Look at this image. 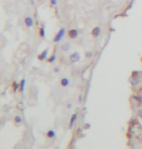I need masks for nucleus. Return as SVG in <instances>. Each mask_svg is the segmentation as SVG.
Returning <instances> with one entry per match:
<instances>
[{
    "mask_svg": "<svg viewBox=\"0 0 142 149\" xmlns=\"http://www.w3.org/2000/svg\"><path fill=\"white\" fill-rule=\"evenodd\" d=\"M65 32H66V30H65V27H61L60 30H59V32L56 33V35L55 36V38H54V43H60L62 39H63V37H64V35H65Z\"/></svg>",
    "mask_w": 142,
    "mask_h": 149,
    "instance_id": "1",
    "label": "nucleus"
},
{
    "mask_svg": "<svg viewBox=\"0 0 142 149\" xmlns=\"http://www.w3.org/2000/svg\"><path fill=\"white\" fill-rule=\"evenodd\" d=\"M69 59H70V61L72 62V63H76V62L80 61V59H81L80 53H79L78 51H74L73 53H71V54H70Z\"/></svg>",
    "mask_w": 142,
    "mask_h": 149,
    "instance_id": "2",
    "label": "nucleus"
},
{
    "mask_svg": "<svg viewBox=\"0 0 142 149\" xmlns=\"http://www.w3.org/2000/svg\"><path fill=\"white\" fill-rule=\"evenodd\" d=\"M33 23H34V20L31 18V17H26L25 19H24V24L27 26V27H32V25H33Z\"/></svg>",
    "mask_w": 142,
    "mask_h": 149,
    "instance_id": "3",
    "label": "nucleus"
},
{
    "mask_svg": "<svg viewBox=\"0 0 142 149\" xmlns=\"http://www.w3.org/2000/svg\"><path fill=\"white\" fill-rule=\"evenodd\" d=\"M68 36L71 39H75L78 36V30L77 29H70L69 32H68Z\"/></svg>",
    "mask_w": 142,
    "mask_h": 149,
    "instance_id": "4",
    "label": "nucleus"
},
{
    "mask_svg": "<svg viewBox=\"0 0 142 149\" xmlns=\"http://www.w3.org/2000/svg\"><path fill=\"white\" fill-rule=\"evenodd\" d=\"M47 54H48V49L44 50L43 51L41 52V54H39V55H38V59H39V60H41V61L45 60V59L47 58Z\"/></svg>",
    "mask_w": 142,
    "mask_h": 149,
    "instance_id": "5",
    "label": "nucleus"
},
{
    "mask_svg": "<svg viewBox=\"0 0 142 149\" xmlns=\"http://www.w3.org/2000/svg\"><path fill=\"white\" fill-rule=\"evenodd\" d=\"M100 32H101L100 27L96 26V27H94V28L93 29V31H92V35H93V37H98V36H99V34H100Z\"/></svg>",
    "mask_w": 142,
    "mask_h": 149,
    "instance_id": "6",
    "label": "nucleus"
},
{
    "mask_svg": "<svg viewBox=\"0 0 142 149\" xmlns=\"http://www.w3.org/2000/svg\"><path fill=\"white\" fill-rule=\"evenodd\" d=\"M77 113H74L72 116H71V118H70V122H69V128H72L73 126H74V123H75V121H76V119H77Z\"/></svg>",
    "mask_w": 142,
    "mask_h": 149,
    "instance_id": "7",
    "label": "nucleus"
},
{
    "mask_svg": "<svg viewBox=\"0 0 142 149\" xmlns=\"http://www.w3.org/2000/svg\"><path fill=\"white\" fill-rule=\"evenodd\" d=\"M70 48H71V46H70V44H68V43H65L64 45H62V46H61L62 51H65V52H67L68 50H70Z\"/></svg>",
    "mask_w": 142,
    "mask_h": 149,
    "instance_id": "8",
    "label": "nucleus"
},
{
    "mask_svg": "<svg viewBox=\"0 0 142 149\" xmlns=\"http://www.w3.org/2000/svg\"><path fill=\"white\" fill-rule=\"evenodd\" d=\"M60 84H61V86H63V87L68 86V85H69V79H68L67 78H63V79L60 80Z\"/></svg>",
    "mask_w": 142,
    "mask_h": 149,
    "instance_id": "9",
    "label": "nucleus"
},
{
    "mask_svg": "<svg viewBox=\"0 0 142 149\" xmlns=\"http://www.w3.org/2000/svg\"><path fill=\"white\" fill-rule=\"evenodd\" d=\"M24 87H25V79H22L21 83H20V90H21V92L24 91Z\"/></svg>",
    "mask_w": 142,
    "mask_h": 149,
    "instance_id": "10",
    "label": "nucleus"
},
{
    "mask_svg": "<svg viewBox=\"0 0 142 149\" xmlns=\"http://www.w3.org/2000/svg\"><path fill=\"white\" fill-rule=\"evenodd\" d=\"M55 131H53V130H50V131H48V133H47V137H48V138L52 139V138H55Z\"/></svg>",
    "mask_w": 142,
    "mask_h": 149,
    "instance_id": "11",
    "label": "nucleus"
},
{
    "mask_svg": "<svg viewBox=\"0 0 142 149\" xmlns=\"http://www.w3.org/2000/svg\"><path fill=\"white\" fill-rule=\"evenodd\" d=\"M55 59H56V54H55V53H53V55L49 58V60H48V61H49L50 63H53L54 61H55Z\"/></svg>",
    "mask_w": 142,
    "mask_h": 149,
    "instance_id": "12",
    "label": "nucleus"
},
{
    "mask_svg": "<svg viewBox=\"0 0 142 149\" xmlns=\"http://www.w3.org/2000/svg\"><path fill=\"white\" fill-rule=\"evenodd\" d=\"M40 36L42 38H45V28H44V26L40 28Z\"/></svg>",
    "mask_w": 142,
    "mask_h": 149,
    "instance_id": "13",
    "label": "nucleus"
},
{
    "mask_svg": "<svg viewBox=\"0 0 142 149\" xmlns=\"http://www.w3.org/2000/svg\"><path fill=\"white\" fill-rule=\"evenodd\" d=\"M14 120H15L16 123H21L22 122V117L20 115H16L15 118H14Z\"/></svg>",
    "mask_w": 142,
    "mask_h": 149,
    "instance_id": "14",
    "label": "nucleus"
},
{
    "mask_svg": "<svg viewBox=\"0 0 142 149\" xmlns=\"http://www.w3.org/2000/svg\"><path fill=\"white\" fill-rule=\"evenodd\" d=\"M13 88H14V90H15V91H17L18 90V89L20 88V83H18V82H14L13 83Z\"/></svg>",
    "mask_w": 142,
    "mask_h": 149,
    "instance_id": "15",
    "label": "nucleus"
},
{
    "mask_svg": "<svg viewBox=\"0 0 142 149\" xmlns=\"http://www.w3.org/2000/svg\"><path fill=\"white\" fill-rule=\"evenodd\" d=\"M50 2L53 6H55L56 4H58V0H50Z\"/></svg>",
    "mask_w": 142,
    "mask_h": 149,
    "instance_id": "16",
    "label": "nucleus"
},
{
    "mask_svg": "<svg viewBox=\"0 0 142 149\" xmlns=\"http://www.w3.org/2000/svg\"><path fill=\"white\" fill-rule=\"evenodd\" d=\"M93 56V52L92 51H87L86 52V57H92Z\"/></svg>",
    "mask_w": 142,
    "mask_h": 149,
    "instance_id": "17",
    "label": "nucleus"
},
{
    "mask_svg": "<svg viewBox=\"0 0 142 149\" xmlns=\"http://www.w3.org/2000/svg\"><path fill=\"white\" fill-rule=\"evenodd\" d=\"M135 100H136L137 102H142V98H140V97H138V96L135 97Z\"/></svg>",
    "mask_w": 142,
    "mask_h": 149,
    "instance_id": "18",
    "label": "nucleus"
},
{
    "mask_svg": "<svg viewBox=\"0 0 142 149\" xmlns=\"http://www.w3.org/2000/svg\"><path fill=\"white\" fill-rule=\"evenodd\" d=\"M131 84H133V85L137 84V80H135V79H131Z\"/></svg>",
    "mask_w": 142,
    "mask_h": 149,
    "instance_id": "19",
    "label": "nucleus"
},
{
    "mask_svg": "<svg viewBox=\"0 0 142 149\" xmlns=\"http://www.w3.org/2000/svg\"><path fill=\"white\" fill-rule=\"evenodd\" d=\"M71 108H72V104L68 103V104H67V109H71Z\"/></svg>",
    "mask_w": 142,
    "mask_h": 149,
    "instance_id": "20",
    "label": "nucleus"
},
{
    "mask_svg": "<svg viewBox=\"0 0 142 149\" xmlns=\"http://www.w3.org/2000/svg\"><path fill=\"white\" fill-rule=\"evenodd\" d=\"M137 113H138V115H139V116H141V117H142V109H139Z\"/></svg>",
    "mask_w": 142,
    "mask_h": 149,
    "instance_id": "21",
    "label": "nucleus"
},
{
    "mask_svg": "<svg viewBox=\"0 0 142 149\" xmlns=\"http://www.w3.org/2000/svg\"><path fill=\"white\" fill-rule=\"evenodd\" d=\"M82 98H83V96H82V94H80V95H79V102H80V103H81V102H82V100H83Z\"/></svg>",
    "mask_w": 142,
    "mask_h": 149,
    "instance_id": "22",
    "label": "nucleus"
},
{
    "mask_svg": "<svg viewBox=\"0 0 142 149\" xmlns=\"http://www.w3.org/2000/svg\"><path fill=\"white\" fill-rule=\"evenodd\" d=\"M59 71H60V69H59V67H56V68L55 69V73H58Z\"/></svg>",
    "mask_w": 142,
    "mask_h": 149,
    "instance_id": "23",
    "label": "nucleus"
},
{
    "mask_svg": "<svg viewBox=\"0 0 142 149\" xmlns=\"http://www.w3.org/2000/svg\"><path fill=\"white\" fill-rule=\"evenodd\" d=\"M37 1H42V0H37Z\"/></svg>",
    "mask_w": 142,
    "mask_h": 149,
    "instance_id": "24",
    "label": "nucleus"
}]
</instances>
